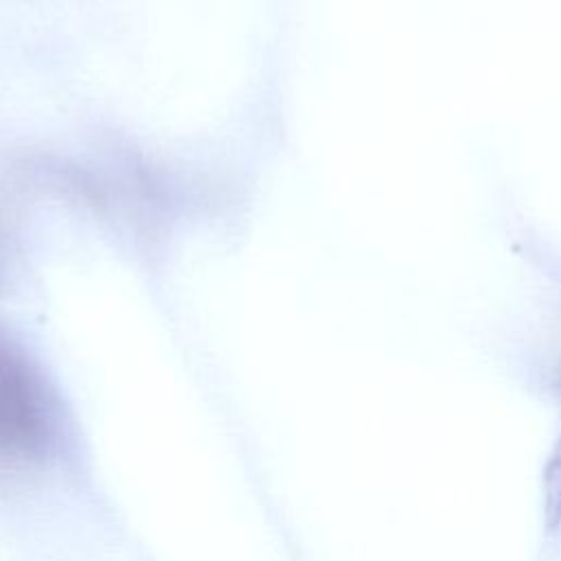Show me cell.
I'll use <instances>...</instances> for the list:
<instances>
[{"mask_svg":"<svg viewBox=\"0 0 561 561\" xmlns=\"http://www.w3.org/2000/svg\"><path fill=\"white\" fill-rule=\"evenodd\" d=\"M50 408L31 373L0 348V465L39 456L50 438Z\"/></svg>","mask_w":561,"mask_h":561,"instance_id":"1","label":"cell"}]
</instances>
